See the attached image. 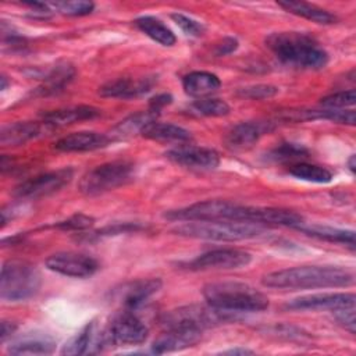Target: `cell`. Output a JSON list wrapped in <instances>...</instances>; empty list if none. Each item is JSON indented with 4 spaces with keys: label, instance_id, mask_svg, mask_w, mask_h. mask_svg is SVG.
<instances>
[{
    "label": "cell",
    "instance_id": "cell-1",
    "mask_svg": "<svg viewBox=\"0 0 356 356\" xmlns=\"http://www.w3.org/2000/svg\"><path fill=\"white\" fill-rule=\"evenodd\" d=\"M261 284L274 289L342 288L355 284V274L339 266H298L266 274Z\"/></svg>",
    "mask_w": 356,
    "mask_h": 356
},
{
    "label": "cell",
    "instance_id": "cell-2",
    "mask_svg": "<svg viewBox=\"0 0 356 356\" xmlns=\"http://www.w3.org/2000/svg\"><path fill=\"white\" fill-rule=\"evenodd\" d=\"M264 43L277 60L291 67L320 70L328 63V53L313 36L303 32H273Z\"/></svg>",
    "mask_w": 356,
    "mask_h": 356
},
{
    "label": "cell",
    "instance_id": "cell-3",
    "mask_svg": "<svg viewBox=\"0 0 356 356\" xmlns=\"http://www.w3.org/2000/svg\"><path fill=\"white\" fill-rule=\"evenodd\" d=\"M207 305L222 312H261L268 307V298L254 286L239 281H218L203 286Z\"/></svg>",
    "mask_w": 356,
    "mask_h": 356
},
{
    "label": "cell",
    "instance_id": "cell-4",
    "mask_svg": "<svg viewBox=\"0 0 356 356\" xmlns=\"http://www.w3.org/2000/svg\"><path fill=\"white\" fill-rule=\"evenodd\" d=\"M172 232L195 239L206 241H222V242H235L243 239H252L266 232V229L253 222L246 221H185L184 224L172 228Z\"/></svg>",
    "mask_w": 356,
    "mask_h": 356
},
{
    "label": "cell",
    "instance_id": "cell-5",
    "mask_svg": "<svg viewBox=\"0 0 356 356\" xmlns=\"http://www.w3.org/2000/svg\"><path fill=\"white\" fill-rule=\"evenodd\" d=\"M40 284V273L29 261L13 259L3 263L0 275V298L3 300H26L39 291Z\"/></svg>",
    "mask_w": 356,
    "mask_h": 356
},
{
    "label": "cell",
    "instance_id": "cell-6",
    "mask_svg": "<svg viewBox=\"0 0 356 356\" xmlns=\"http://www.w3.org/2000/svg\"><path fill=\"white\" fill-rule=\"evenodd\" d=\"M246 209L248 206L243 204L214 199L170 210L164 217L172 221H246Z\"/></svg>",
    "mask_w": 356,
    "mask_h": 356
},
{
    "label": "cell",
    "instance_id": "cell-7",
    "mask_svg": "<svg viewBox=\"0 0 356 356\" xmlns=\"http://www.w3.org/2000/svg\"><path fill=\"white\" fill-rule=\"evenodd\" d=\"M135 165L127 160H117L100 164L86 174L79 181V192L86 196H96L125 185L132 179Z\"/></svg>",
    "mask_w": 356,
    "mask_h": 356
},
{
    "label": "cell",
    "instance_id": "cell-8",
    "mask_svg": "<svg viewBox=\"0 0 356 356\" xmlns=\"http://www.w3.org/2000/svg\"><path fill=\"white\" fill-rule=\"evenodd\" d=\"M229 320L228 312L218 310L210 305H189L165 312L160 321L165 328H193L203 331L211 325Z\"/></svg>",
    "mask_w": 356,
    "mask_h": 356
},
{
    "label": "cell",
    "instance_id": "cell-9",
    "mask_svg": "<svg viewBox=\"0 0 356 356\" xmlns=\"http://www.w3.org/2000/svg\"><path fill=\"white\" fill-rule=\"evenodd\" d=\"M74 177L72 168H60L32 177L15 186L14 195L19 199H39L49 196L70 184Z\"/></svg>",
    "mask_w": 356,
    "mask_h": 356
},
{
    "label": "cell",
    "instance_id": "cell-10",
    "mask_svg": "<svg viewBox=\"0 0 356 356\" xmlns=\"http://www.w3.org/2000/svg\"><path fill=\"white\" fill-rule=\"evenodd\" d=\"M252 261V254L238 248L213 249L191 260L186 267L193 271L207 270H235L248 266Z\"/></svg>",
    "mask_w": 356,
    "mask_h": 356
},
{
    "label": "cell",
    "instance_id": "cell-11",
    "mask_svg": "<svg viewBox=\"0 0 356 356\" xmlns=\"http://www.w3.org/2000/svg\"><path fill=\"white\" fill-rule=\"evenodd\" d=\"M107 330L113 345H140L149 335V328L135 314V310L129 309L115 313Z\"/></svg>",
    "mask_w": 356,
    "mask_h": 356
},
{
    "label": "cell",
    "instance_id": "cell-12",
    "mask_svg": "<svg viewBox=\"0 0 356 356\" xmlns=\"http://www.w3.org/2000/svg\"><path fill=\"white\" fill-rule=\"evenodd\" d=\"M44 264L50 271L71 278H88L99 270V261L95 257L78 252L50 254Z\"/></svg>",
    "mask_w": 356,
    "mask_h": 356
},
{
    "label": "cell",
    "instance_id": "cell-13",
    "mask_svg": "<svg viewBox=\"0 0 356 356\" xmlns=\"http://www.w3.org/2000/svg\"><path fill=\"white\" fill-rule=\"evenodd\" d=\"M165 156L178 165L199 171L214 170L220 164V154L214 149L189 143H181L170 149Z\"/></svg>",
    "mask_w": 356,
    "mask_h": 356
},
{
    "label": "cell",
    "instance_id": "cell-14",
    "mask_svg": "<svg viewBox=\"0 0 356 356\" xmlns=\"http://www.w3.org/2000/svg\"><path fill=\"white\" fill-rule=\"evenodd\" d=\"M108 330H102L96 320L86 323V325L76 332L61 349L63 355H92L103 350L104 346L111 345Z\"/></svg>",
    "mask_w": 356,
    "mask_h": 356
},
{
    "label": "cell",
    "instance_id": "cell-15",
    "mask_svg": "<svg viewBox=\"0 0 356 356\" xmlns=\"http://www.w3.org/2000/svg\"><path fill=\"white\" fill-rule=\"evenodd\" d=\"M356 296L349 292L335 293H314L296 298L288 302L284 307L286 310H338L345 307H355Z\"/></svg>",
    "mask_w": 356,
    "mask_h": 356
},
{
    "label": "cell",
    "instance_id": "cell-16",
    "mask_svg": "<svg viewBox=\"0 0 356 356\" xmlns=\"http://www.w3.org/2000/svg\"><path fill=\"white\" fill-rule=\"evenodd\" d=\"M163 282L160 278H142L124 284L121 288L113 292V296L122 305L124 309L136 310L150 296L157 293Z\"/></svg>",
    "mask_w": 356,
    "mask_h": 356
},
{
    "label": "cell",
    "instance_id": "cell-17",
    "mask_svg": "<svg viewBox=\"0 0 356 356\" xmlns=\"http://www.w3.org/2000/svg\"><path fill=\"white\" fill-rule=\"evenodd\" d=\"M157 82V76L147 75L140 78H118L114 81H108L99 88V95L103 97L113 99H132L139 97L152 90L154 83Z\"/></svg>",
    "mask_w": 356,
    "mask_h": 356
},
{
    "label": "cell",
    "instance_id": "cell-18",
    "mask_svg": "<svg viewBox=\"0 0 356 356\" xmlns=\"http://www.w3.org/2000/svg\"><path fill=\"white\" fill-rule=\"evenodd\" d=\"M274 128V121H243L227 132L225 143L232 149H248Z\"/></svg>",
    "mask_w": 356,
    "mask_h": 356
},
{
    "label": "cell",
    "instance_id": "cell-19",
    "mask_svg": "<svg viewBox=\"0 0 356 356\" xmlns=\"http://www.w3.org/2000/svg\"><path fill=\"white\" fill-rule=\"evenodd\" d=\"M202 338L200 330L193 328H165L152 345V352L161 355L168 352L184 350L196 345Z\"/></svg>",
    "mask_w": 356,
    "mask_h": 356
},
{
    "label": "cell",
    "instance_id": "cell-20",
    "mask_svg": "<svg viewBox=\"0 0 356 356\" xmlns=\"http://www.w3.org/2000/svg\"><path fill=\"white\" fill-rule=\"evenodd\" d=\"M53 128L44 121H18L4 125L0 131V142L3 146H19L32 139L40 138Z\"/></svg>",
    "mask_w": 356,
    "mask_h": 356
},
{
    "label": "cell",
    "instance_id": "cell-21",
    "mask_svg": "<svg viewBox=\"0 0 356 356\" xmlns=\"http://www.w3.org/2000/svg\"><path fill=\"white\" fill-rule=\"evenodd\" d=\"M246 221L259 225H284V227H298L303 224V217L288 209L278 207H254L248 206Z\"/></svg>",
    "mask_w": 356,
    "mask_h": 356
},
{
    "label": "cell",
    "instance_id": "cell-22",
    "mask_svg": "<svg viewBox=\"0 0 356 356\" xmlns=\"http://www.w3.org/2000/svg\"><path fill=\"white\" fill-rule=\"evenodd\" d=\"M108 134H99L92 131L72 132L67 136H63L54 143V147L60 152H92L103 149L111 143Z\"/></svg>",
    "mask_w": 356,
    "mask_h": 356
},
{
    "label": "cell",
    "instance_id": "cell-23",
    "mask_svg": "<svg viewBox=\"0 0 356 356\" xmlns=\"http://www.w3.org/2000/svg\"><path fill=\"white\" fill-rule=\"evenodd\" d=\"M56 348L54 339L43 332H29L11 342L7 352L11 355H49Z\"/></svg>",
    "mask_w": 356,
    "mask_h": 356
},
{
    "label": "cell",
    "instance_id": "cell-24",
    "mask_svg": "<svg viewBox=\"0 0 356 356\" xmlns=\"http://www.w3.org/2000/svg\"><path fill=\"white\" fill-rule=\"evenodd\" d=\"M99 114H100L99 108L93 106L79 104V106H70V107L57 108L50 113H46L43 115V121L51 128H57V127H65V125H71L85 120H93Z\"/></svg>",
    "mask_w": 356,
    "mask_h": 356
},
{
    "label": "cell",
    "instance_id": "cell-25",
    "mask_svg": "<svg viewBox=\"0 0 356 356\" xmlns=\"http://www.w3.org/2000/svg\"><path fill=\"white\" fill-rule=\"evenodd\" d=\"M140 135L146 139L165 142V143H186L192 139V135L188 129L175 124L159 122V121H153L147 124L142 129Z\"/></svg>",
    "mask_w": 356,
    "mask_h": 356
},
{
    "label": "cell",
    "instance_id": "cell-26",
    "mask_svg": "<svg viewBox=\"0 0 356 356\" xmlns=\"http://www.w3.org/2000/svg\"><path fill=\"white\" fill-rule=\"evenodd\" d=\"M221 86V81L217 75L206 71H193L182 78V88L186 95L192 97L203 99L217 92Z\"/></svg>",
    "mask_w": 356,
    "mask_h": 356
},
{
    "label": "cell",
    "instance_id": "cell-27",
    "mask_svg": "<svg viewBox=\"0 0 356 356\" xmlns=\"http://www.w3.org/2000/svg\"><path fill=\"white\" fill-rule=\"evenodd\" d=\"M296 229L306 234L307 236H312L320 241L341 243V245L349 246L350 249H355V232L352 229H342V228H335V227L321 225V224L306 225L305 222L298 225Z\"/></svg>",
    "mask_w": 356,
    "mask_h": 356
},
{
    "label": "cell",
    "instance_id": "cell-28",
    "mask_svg": "<svg viewBox=\"0 0 356 356\" xmlns=\"http://www.w3.org/2000/svg\"><path fill=\"white\" fill-rule=\"evenodd\" d=\"M160 113L152 110V108H147L146 111H139V113H135L127 118H124L122 121H120L114 128L113 131L108 134L111 140H121V139H125V138H129V136H134L135 134H140L142 129L156 121V118L159 117Z\"/></svg>",
    "mask_w": 356,
    "mask_h": 356
},
{
    "label": "cell",
    "instance_id": "cell-29",
    "mask_svg": "<svg viewBox=\"0 0 356 356\" xmlns=\"http://www.w3.org/2000/svg\"><path fill=\"white\" fill-rule=\"evenodd\" d=\"M278 6L293 15L303 17L316 24L330 25V24L337 22L335 14H332L324 8H320L314 4H309L305 1H295V0H284V1H278Z\"/></svg>",
    "mask_w": 356,
    "mask_h": 356
},
{
    "label": "cell",
    "instance_id": "cell-30",
    "mask_svg": "<svg viewBox=\"0 0 356 356\" xmlns=\"http://www.w3.org/2000/svg\"><path fill=\"white\" fill-rule=\"evenodd\" d=\"M75 76V68L70 63H58L43 75V83L39 88L42 95L61 92Z\"/></svg>",
    "mask_w": 356,
    "mask_h": 356
},
{
    "label": "cell",
    "instance_id": "cell-31",
    "mask_svg": "<svg viewBox=\"0 0 356 356\" xmlns=\"http://www.w3.org/2000/svg\"><path fill=\"white\" fill-rule=\"evenodd\" d=\"M135 25L150 39H153L154 42L160 43L161 46H174L177 42V38L174 35V32L165 25L163 24L160 19L150 17V15H143L135 19Z\"/></svg>",
    "mask_w": 356,
    "mask_h": 356
},
{
    "label": "cell",
    "instance_id": "cell-32",
    "mask_svg": "<svg viewBox=\"0 0 356 356\" xmlns=\"http://www.w3.org/2000/svg\"><path fill=\"white\" fill-rule=\"evenodd\" d=\"M288 172L298 179L314 184H328L332 181V172L328 168L317 164H310L306 161L291 164Z\"/></svg>",
    "mask_w": 356,
    "mask_h": 356
},
{
    "label": "cell",
    "instance_id": "cell-33",
    "mask_svg": "<svg viewBox=\"0 0 356 356\" xmlns=\"http://www.w3.org/2000/svg\"><path fill=\"white\" fill-rule=\"evenodd\" d=\"M307 157H309V150L305 146H302L299 143H293V142L281 143V145L275 146L274 149H271L267 154V159L271 161L289 163V164L303 161Z\"/></svg>",
    "mask_w": 356,
    "mask_h": 356
},
{
    "label": "cell",
    "instance_id": "cell-34",
    "mask_svg": "<svg viewBox=\"0 0 356 356\" xmlns=\"http://www.w3.org/2000/svg\"><path fill=\"white\" fill-rule=\"evenodd\" d=\"M191 110L202 117H222L229 113V106L216 97L197 99L191 104Z\"/></svg>",
    "mask_w": 356,
    "mask_h": 356
},
{
    "label": "cell",
    "instance_id": "cell-35",
    "mask_svg": "<svg viewBox=\"0 0 356 356\" xmlns=\"http://www.w3.org/2000/svg\"><path fill=\"white\" fill-rule=\"evenodd\" d=\"M51 10H56L64 15L70 17H82L88 15L93 11L95 4L92 1H83V0H71V1H56V3H47Z\"/></svg>",
    "mask_w": 356,
    "mask_h": 356
},
{
    "label": "cell",
    "instance_id": "cell-36",
    "mask_svg": "<svg viewBox=\"0 0 356 356\" xmlns=\"http://www.w3.org/2000/svg\"><path fill=\"white\" fill-rule=\"evenodd\" d=\"M355 103H356V92H355V89L332 93L330 96L323 97L321 102H320V104L324 108H330V110H343L345 107L353 106Z\"/></svg>",
    "mask_w": 356,
    "mask_h": 356
},
{
    "label": "cell",
    "instance_id": "cell-37",
    "mask_svg": "<svg viewBox=\"0 0 356 356\" xmlns=\"http://www.w3.org/2000/svg\"><path fill=\"white\" fill-rule=\"evenodd\" d=\"M278 93V88L274 85L267 83H257V85H249L245 88H241L236 90V95L239 97L250 99V100H264L275 96Z\"/></svg>",
    "mask_w": 356,
    "mask_h": 356
},
{
    "label": "cell",
    "instance_id": "cell-38",
    "mask_svg": "<svg viewBox=\"0 0 356 356\" xmlns=\"http://www.w3.org/2000/svg\"><path fill=\"white\" fill-rule=\"evenodd\" d=\"M171 18L172 21L189 36H202L204 33V25L188 15H184L181 13H175V14H171Z\"/></svg>",
    "mask_w": 356,
    "mask_h": 356
},
{
    "label": "cell",
    "instance_id": "cell-39",
    "mask_svg": "<svg viewBox=\"0 0 356 356\" xmlns=\"http://www.w3.org/2000/svg\"><path fill=\"white\" fill-rule=\"evenodd\" d=\"M95 222V218L86 214H74L64 221H58L54 227L63 231H82L90 228Z\"/></svg>",
    "mask_w": 356,
    "mask_h": 356
},
{
    "label": "cell",
    "instance_id": "cell-40",
    "mask_svg": "<svg viewBox=\"0 0 356 356\" xmlns=\"http://www.w3.org/2000/svg\"><path fill=\"white\" fill-rule=\"evenodd\" d=\"M142 227L138 222H122V224H113V225H107L99 231H96V236H108V235H118V234H124V232H135L138 229H140Z\"/></svg>",
    "mask_w": 356,
    "mask_h": 356
},
{
    "label": "cell",
    "instance_id": "cell-41",
    "mask_svg": "<svg viewBox=\"0 0 356 356\" xmlns=\"http://www.w3.org/2000/svg\"><path fill=\"white\" fill-rule=\"evenodd\" d=\"M338 323H341L350 334L356 331V318H355V307H345L332 312Z\"/></svg>",
    "mask_w": 356,
    "mask_h": 356
},
{
    "label": "cell",
    "instance_id": "cell-42",
    "mask_svg": "<svg viewBox=\"0 0 356 356\" xmlns=\"http://www.w3.org/2000/svg\"><path fill=\"white\" fill-rule=\"evenodd\" d=\"M171 102H172V96H171V95H168V93H160V95H157V96H154V97L150 99V102H149V108H152V110L160 113L161 108H164L165 106L171 104Z\"/></svg>",
    "mask_w": 356,
    "mask_h": 356
},
{
    "label": "cell",
    "instance_id": "cell-43",
    "mask_svg": "<svg viewBox=\"0 0 356 356\" xmlns=\"http://www.w3.org/2000/svg\"><path fill=\"white\" fill-rule=\"evenodd\" d=\"M238 47V40L234 38H224L220 44H217L214 53L216 56H225L235 51Z\"/></svg>",
    "mask_w": 356,
    "mask_h": 356
},
{
    "label": "cell",
    "instance_id": "cell-44",
    "mask_svg": "<svg viewBox=\"0 0 356 356\" xmlns=\"http://www.w3.org/2000/svg\"><path fill=\"white\" fill-rule=\"evenodd\" d=\"M17 330V324L13 323V321H7V320H3L1 321V330H0V337H1V342H6L7 338H10L14 331Z\"/></svg>",
    "mask_w": 356,
    "mask_h": 356
},
{
    "label": "cell",
    "instance_id": "cell-45",
    "mask_svg": "<svg viewBox=\"0 0 356 356\" xmlns=\"http://www.w3.org/2000/svg\"><path fill=\"white\" fill-rule=\"evenodd\" d=\"M222 353H227V355H250V353H253V350L246 349V348H235V349L225 350Z\"/></svg>",
    "mask_w": 356,
    "mask_h": 356
},
{
    "label": "cell",
    "instance_id": "cell-46",
    "mask_svg": "<svg viewBox=\"0 0 356 356\" xmlns=\"http://www.w3.org/2000/svg\"><path fill=\"white\" fill-rule=\"evenodd\" d=\"M0 81H1L0 89H1V90H6V88H7V85H8V79H7V76H6V75H1V76H0Z\"/></svg>",
    "mask_w": 356,
    "mask_h": 356
},
{
    "label": "cell",
    "instance_id": "cell-47",
    "mask_svg": "<svg viewBox=\"0 0 356 356\" xmlns=\"http://www.w3.org/2000/svg\"><path fill=\"white\" fill-rule=\"evenodd\" d=\"M348 165H349L350 172H355V156H353V154L350 156V159H349V161H348Z\"/></svg>",
    "mask_w": 356,
    "mask_h": 356
}]
</instances>
